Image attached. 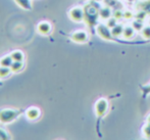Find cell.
<instances>
[{"instance_id": "d4e9b609", "label": "cell", "mask_w": 150, "mask_h": 140, "mask_svg": "<svg viewBox=\"0 0 150 140\" xmlns=\"http://www.w3.org/2000/svg\"><path fill=\"white\" fill-rule=\"evenodd\" d=\"M117 24V20L115 18V16H111V18H109L108 20L106 21L107 27H108V28H110V29H112Z\"/></svg>"}, {"instance_id": "4dcf8cb0", "label": "cell", "mask_w": 150, "mask_h": 140, "mask_svg": "<svg viewBox=\"0 0 150 140\" xmlns=\"http://www.w3.org/2000/svg\"><path fill=\"white\" fill-rule=\"evenodd\" d=\"M149 25H150V20H149Z\"/></svg>"}, {"instance_id": "8fae6325", "label": "cell", "mask_w": 150, "mask_h": 140, "mask_svg": "<svg viewBox=\"0 0 150 140\" xmlns=\"http://www.w3.org/2000/svg\"><path fill=\"white\" fill-rule=\"evenodd\" d=\"M103 3H104V5L110 7L112 10L122 9V3H120L119 0H104V1H103Z\"/></svg>"}, {"instance_id": "7c38bea8", "label": "cell", "mask_w": 150, "mask_h": 140, "mask_svg": "<svg viewBox=\"0 0 150 140\" xmlns=\"http://www.w3.org/2000/svg\"><path fill=\"white\" fill-rule=\"evenodd\" d=\"M135 29L133 28V26H126L124 28V32H122V37L125 39H132L135 35Z\"/></svg>"}, {"instance_id": "cb8c5ba5", "label": "cell", "mask_w": 150, "mask_h": 140, "mask_svg": "<svg viewBox=\"0 0 150 140\" xmlns=\"http://www.w3.org/2000/svg\"><path fill=\"white\" fill-rule=\"evenodd\" d=\"M147 16L148 14H145V12H143V11H136V14H135V20H139V21H143L144 22L145 21V18H147Z\"/></svg>"}, {"instance_id": "277c9868", "label": "cell", "mask_w": 150, "mask_h": 140, "mask_svg": "<svg viewBox=\"0 0 150 140\" xmlns=\"http://www.w3.org/2000/svg\"><path fill=\"white\" fill-rule=\"evenodd\" d=\"M96 33L101 39L106 40V41H110L115 38L111 34V29L108 28L106 24H100L99 23L96 26Z\"/></svg>"}, {"instance_id": "6da1fadb", "label": "cell", "mask_w": 150, "mask_h": 140, "mask_svg": "<svg viewBox=\"0 0 150 140\" xmlns=\"http://www.w3.org/2000/svg\"><path fill=\"white\" fill-rule=\"evenodd\" d=\"M101 5L99 2L90 1L84 6V22L89 28H96L99 24V9Z\"/></svg>"}, {"instance_id": "30bf717a", "label": "cell", "mask_w": 150, "mask_h": 140, "mask_svg": "<svg viewBox=\"0 0 150 140\" xmlns=\"http://www.w3.org/2000/svg\"><path fill=\"white\" fill-rule=\"evenodd\" d=\"M112 12H113V10L111 9L110 7H108V6H106V5H103V6H101L100 9H99V18L102 21H107L109 18L112 16Z\"/></svg>"}, {"instance_id": "83f0119b", "label": "cell", "mask_w": 150, "mask_h": 140, "mask_svg": "<svg viewBox=\"0 0 150 140\" xmlns=\"http://www.w3.org/2000/svg\"><path fill=\"white\" fill-rule=\"evenodd\" d=\"M147 122H150V114H148V117H147Z\"/></svg>"}, {"instance_id": "ba28073f", "label": "cell", "mask_w": 150, "mask_h": 140, "mask_svg": "<svg viewBox=\"0 0 150 140\" xmlns=\"http://www.w3.org/2000/svg\"><path fill=\"white\" fill-rule=\"evenodd\" d=\"M37 31H38V33L43 36L49 35L52 31V26L49 22H41L37 26Z\"/></svg>"}, {"instance_id": "4fadbf2b", "label": "cell", "mask_w": 150, "mask_h": 140, "mask_svg": "<svg viewBox=\"0 0 150 140\" xmlns=\"http://www.w3.org/2000/svg\"><path fill=\"white\" fill-rule=\"evenodd\" d=\"M124 28L125 26L122 24H117L112 29H111V34L115 38L117 37H120L122 36V32H124Z\"/></svg>"}, {"instance_id": "44dd1931", "label": "cell", "mask_w": 150, "mask_h": 140, "mask_svg": "<svg viewBox=\"0 0 150 140\" xmlns=\"http://www.w3.org/2000/svg\"><path fill=\"white\" fill-rule=\"evenodd\" d=\"M132 26L133 28L135 29V31H139L140 32L142 28L144 27V24H143V21H139V20H135L132 22Z\"/></svg>"}, {"instance_id": "9c48e42d", "label": "cell", "mask_w": 150, "mask_h": 140, "mask_svg": "<svg viewBox=\"0 0 150 140\" xmlns=\"http://www.w3.org/2000/svg\"><path fill=\"white\" fill-rule=\"evenodd\" d=\"M40 114H41L40 109H38V107H29V109L25 112V116H26L27 118H28L29 120H31V121L37 120V119L40 117Z\"/></svg>"}, {"instance_id": "3957f363", "label": "cell", "mask_w": 150, "mask_h": 140, "mask_svg": "<svg viewBox=\"0 0 150 140\" xmlns=\"http://www.w3.org/2000/svg\"><path fill=\"white\" fill-rule=\"evenodd\" d=\"M108 109H109L108 100H107L106 98H99L98 100L96 101L95 107H94L95 114H96L97 119H99V120L102 119L103 117L106 114V112H108Z\"/></svg>"}, {"instance_id": "8992f818", "label": "cell", "mask_w": 150, "mask_h": 140, "mask_svg": "<svg viewBox=\"0 0 150 140\" xmlns=\"http://www.w3.org/2000/svg\"><path fill=\"white\" fill-rule=\"evenodd\" d=\"M71 40L75 43L78 44H84L88 42L89 40V35L86 31L83 30H79V31H75L71 35Z\"/></svg>"}, {"instance_id": "7402d4cb", "label": "cell", "mask_w": 150, "mask_h": 140, "mask_svg": "<svg viewBox=\"0 0 150 140\" xmlns=\"http://www.w3.org/2000/svg\"><path fill=\"white\" fill-rule=\"evenodd\" d=\"M135 18V14H133V11H130V10H124V16L122 18L126 21H132L134 20Z\"/></svg>"}, {"instance_id": "484cf974", "label": "cell", "mask_w": 150, "mask_h": 140, "mask_svg": "<svg viewBox=\"0 0 150 140\" xmlns=\"http://www.w3.org/2000/svg\"><path fill=\"white\" fill-rule=\"evenodd\" d=\"M7 139H11V137L9 136V133L4 130V129L0 128V140H7Z\"/></svg>"}, {"instance_id": "f1b7e54d", "label": "cell", "mask_w": 150, "mask_h": 140, "mask_svg": "<svg viewBox=\"0 0 150 140\" xmlns=\"http://www.w3.org/2000/svg\"><path fill=\"white\" fill-rule=\"evenodd\" d=\"M127 1H128V2H134L135 0H127Z\"/></svg>"}, {"instance_id": "d6986e66", "label": "cell", "mask_w": 150, "mask_h": 140, "mask_svg": "<svg viewBox=\"0 0 150 140\" xmlns=\"http://www.w3.org/2000/svg\"><path fill=\"white\" fill-rule=\"evenodd\" d=\"M143 137L146 139H150V122H147L142 128Z\"/></svg>"}, {"instance_id": "e0dca14e", "label": "cell", "mask_w": 150, "mask_h": 140, "mask_svg": "<svg viewBox=\"0 0 150 140\" xmlns=\"http://www.w3.org/2000/svg\"><path fill=\"white\" fill-rule=\"evenodd\" d=\"M25 65H24V61H13L10 67L11 69V72L12 73H20L23 69H24Z\"/></svg>"}, {"instance_id": "2e32d148", "label": "cell", "mask_w": 150, "mask_h": 140, "mask_svg": "<svg viewBox=\"0 0 150 140\" xmlns=\"http://www.w3.org/2000/svg\"><path fill=\"white\" fill-rule=\"evenodd\" d=\"M10 56L12 57L13 61H24L25 55L24 52L21 51V50H13V51L10 52Z\"/></svg>"}, {"instance_id": "52a82bcc", "label": "cell", "mask_w": 150, "mask_h": 140, "mask_svg": "<svg viewBox=\"0 0 150 140\" xmlns=\"http://www.w3.org/2000/svg\"><path fill=\"white\" fill-rule=\"evenodd\" d=\"M134 9L136 11H143L149 16L150 14V0H138L135 3Z\"/></svg>"}, {"instance_id": "9a60e30c", "label": "cell", "mask_w": 150, "mask_h": 140, "mask_svg": "<svg viewBox=\"0 0 150 140\" xmlns=\"http://www.w3.org/2000/svg\"><path fill=\"white\" fill-rule=\"evenodd\" d=\"M12 63H13V59H12V57L10 56V54H8V55H4L0 58V65H2V67L10 68L12 65Z\"/></svg>"}, {"instance_id": "5b68a950", "label": "cell", "mask_w": 150, "mask_h": 140, "mask_svg": "<svg viewBox=\"0 0 150 140\" xmlns=\"http://www.w3.org/2000/svg\"><path fill=\"white\" fill-rule=\"evenodd\" d=\"M69 18L73 22L81 23L84 22V8L81 6H75L69 11Z\"/></svg>"}, {"instance_id": "4316f807", "label": "cell", "mask_w": 150, "mask_h": 140, "mask_svg": "<svg viewBox=\"0 0 150 140\" xmlns=\"http://www.w3.org/2000/svg\"><path fill=\"white\" fill-rule=\"evenodd\" d=\"M91 1H95V2H99V3H100V2H103V1H104V0H91Z\"/></svg>"}, {"instance_id": "ac0fdd59", "label": "cell", "mask_w": 150, "mask_h": 140, "mask_svg": "<svg viewBox=\"0 0 150 140\" xmlns=\"http://www.w3.org/2000/svg\"><path fill=\"white\" fill-rule=\"evenodd\" d=\"M10 73H12L10 68L2 67V65H0V80L7 78L8 76L10 75Z\"/></svg>"}, {"instance_id": "5bb4252c", "label": "cell", "mask_w": 150, "mask_h": 140, "mask_svg": "<svg viewBox=\"0 0 150 140\" xmlns=\"http://www.w3.org/2000/svg\"><path fill=\"white\" fill-rule=\"evenodd\" d=\"M16 4L20 7H22L23 9L26 10H31L32 9V1L31 0H14Z\"/></svg>"}, {"instance_id": "f546056e", "label": "cell", "mask_w": 150, "mask_h": 140, "mask_svg": "<svg viewBox=\"0 0 150 140\" xmlns=\"http://www.w3.org/2000/svg\"><path fill=\"white\" fill-rule=\"evenodd\" d=\"M1 85H2V83H1V82H0V86H1Z\"/></svg>"}, {"instance_id": "7a4b0ae2", "label": "cell", "mask_w": 150, "mask_h": 140, "mask_svg": "<svg viewBox=\"0 0 150 140\" xmlns=\"http://www.w3.org/2000/svg\"><path fill=\"white\" fill-rule=\"evenodd\" d=\"M23 111L16 109H0V123L1 124H10L13 121H16L21 114Z\"/></svg>"}, {"instance_id": "ffe728a7", "label": "cell", "mask_w": 150, "mask_h": 140, "mask_svg": "<svg viewBox=\"0 0 150 140\" xmlns=\"http://www.w3.org/2000/svg\"><path fill=\"white\" fill-rule=\"evenodd\" d=\"M141 35L144 39H150V25H146L140 31Z\"/></svg>"}, {"instance_id": "603a6c76", "label": "cell", "mask_w": 150, "mask_h": 140, "mask_svg": "<svg viewBox=\"0 0 150 140\" xmlns=\"http://www.w3.org/2000/svg\"><path fill=\"white\" fill-rule=\"evenodd\" d=\"M140 89H141V91H142L143 97L145 98L147 95L150 94V83L147 85H142V86H140Z\"/></svg>"}]
</instances>
